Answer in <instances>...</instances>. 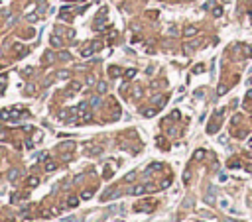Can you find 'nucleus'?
<instances>
[{
	"mask_svg": "<svg viewBox=\"0 0 252 222\" xmlns=\"http://www.w3.org/2000/svg\"><path fill=\"white\" fill-rule=\"evenodd\" d=\"M83 151H85V155L97 157V155H100V153H103V146H100V144H97V142H89V144H85V146H83Z\"/></svg>",
	"mask_w": 252,
	"mask_h": 222,
	"instance_id": "f257e3e1",
	"label": "nucleus"
},
{
	"mask_svg": "<svg viewBox=\"0 0 252 222\" xmlns=\"http://www.w3.org/2000/svg\"><path fill=\"white\" fill-rule=\"evenodd\" d=\"M154 208H156V203H150V198H146V203H138L136 206H134V210L136 212H152Z\"/></svg>",
	"mask_w": 252,
	"mask_h": 222,
	"instance_id": "f03ea898",
	"label": "nucleus"
},
{
	"mask_svg": "<svg viewBox=\"0 0 252 222\" xmlns=\"http://www.w3.org/2000/svg\"><path fill=\"white\" fill-rule=\"evenodd\" d=\"M120 191L118 189H114V187H109L106 191H103V195H100V201H110L112 197H118Z\"/></svg>",
	"mask_w": 252,
	"mask_h": 222,
	"instance_id": "7ed1b4c3",
	"label": "nucleus"
},
{
	"mask_svg": "<svg viewBox=\"0 0 252 222\" xmlns=\"http://www.w3.org/2000/svg\"><path fill=\"white\" fill-rule=\"evenodd\" d=\"M61 212V208H42L39 210V216L42 218H51V216H55V214H59Z\"/></svg>",
	"mask_w": 252,
	"mask_h": 222,
	"instance_id": "20e7f679",
	"label": "nucleus"
},
{
	"mask_svg": "<svg viewBox=\"0 0 252 222\" xmlns=\"http://www.w3.org/2000/svg\"><path fill=\"white\" fill-rule=\"evenodd\" d=\"M79 198H81V197H75V195H71V197H67V198H65V206H69V208H75V206H79Z\"/></svg>",
	"mask_w": 252,
	"mask_h": 222,
	"instance_id": "39448f33",
	"label": "nucleus"
},
{
	"mask_svg": "<svg viewBox=\"0 0 252 222\" xmlns=\"http://www.w3.org/2000/svg\"><path fill=\"white\" fill-rule=\"evenodd\" d=\"M26 185H28L30 189H36L39 185V177H36V175H30L28 179H26Z\"/></svg>",
	"mask_w": 252,
	"mask_h": 222,
	"instance_id": "423d86ee",
	"label": "nucleus"
},
{
	"mask_svg": "<svg viewBox=\"0 0 252 222\" xmlns=\"http://www.w3.org/2000/svg\"><path fill=\"white\" fill-rule=\"evenodd\" d=\"M49 43H51L53 47H57V49H61V47H63V39L59 38L57 33H53V36H51V39H49Z\"/></svg>",
	"mask_w": 252,
	"mask_h": 222,
	"instance_id": "0eeeda50",
	"label": "nucleus"
},
{
	"mask_svg": "<svg viewBox=\"0 0 252 222\" xmlns=\"http://www.w3.org/2000/svg\"><path fill=\"white\" fill-rule=\"evenodd\" d=\"M43 169L48 171V173H51V171L57 169V163H55L53 159H49V157H48V159H45V163H43Z\"/></svg>",
	"mask_w": 252,
	"mask_h": 222,
	"instance_id": "6e6552de",
	"label": "nucleus"
},
{
	"mask_svg": "<svg viewBox=\"0 0 252 222\" xmlns=\"http://www.w3.org/2000/svg\"><path fill=\"white\" fill-rule=\"evenodd\" d=\"M12 51H14L16 55H26V53H28V49H26L22 43H14V45H12Z\"/></svg>",
	"mask_w": 252,
	"mask_h": 222,
	"instance_id": "1a4fd4ad",
	"label": "nucleus"
},
{
	"mask_svg": "<svg viewBox=\"0 0 252 222\" xmlns=\"http://www.w3.org/2000/svg\"><path fill=\"white\" fill-rule=\"evenodd\" d=\"M197 32H199V30H197L195 26H187V28L183 30V36H185V38H193V36H197Z\"/></svg>",
	"mask_w": 252,
	"mask_h": 222,
	"instance_id": "9d476101",
	"label": "nucleus"
},
{
	"mask_svg": "<svg viewBox=\"0 0 252 222\" xmlns=\"http://www.w3.org/2000/svg\"><path fill=\"white\" fill-rule=\"evenodd\" d=\"M81 89H83V85L79 83V81H71V83H69V89H67V90H69V92H79Z\"/></svg>",
	"mask_w": 252,
	"mask_h": 222,
	"instance_id": "9b49d317",
	"label": "nucleus"
},
{
	"mask_svg": "<svg viewBox=\"0 0 252 222\" xmlns=\"http://www.w3.org/2000/svg\"><path fill=\"white\" fill-rule=\"evenodd\" d=\"M130 193H132V195H136V197H140V195L148 193V191H146V185H136L134 189H130Z\"/></svg>",
	"mask_w": 252,
	"mask_h": 222,
	"instance_id": "f8f14e48",
	"label": "nucleus"
},
{
	"mask_svg": "<svg viewBox=\"0 0 252 222\" xmlns=\"http://www.w3.org/2000/svg\"><path fill=\"white\" fill-rule=\"evenodd\" d=\"M93 195H95V189H83L81 191V201H89V198H93Z\"/></svg>",
	"mask_w": 252,
	"mask_h": 222,
	"instance_id": "ddd939ff",
	"label": "nucleus"
},
{
	"mask_svg": "<svg viewBox=\"0 0 252 222\" xmlns=\"http://www.w3.org/2000/svg\"><path fill=\"white\" fill-rule=\"evenodd\" d=\"M106 90H109V85H106L105 81H100V83H97V92H99V95H105Z\"/></svg>",
	"mask_w": 252,
	"mask_h": 222,
	"instance_id": "4468645a",
	"label": "nucleus"
},
{
	"mask_svg": "<svg viewBox=\"0 0 252 222\" xmlns=\"http://www.w3.org/2000/svg\"><path fill=\"white\" fill-rule=\"evenodd\" d=\"M53 59H55L53 51H45V53H43V63H45V65H49V63H51Z\"/></svg>",
	"mask_w": 252,
	"mask_h": 222,
	"instance_id": "2eb2a0df",
	"label": "nucleus"
},
{
	"mask_svg": "<svg viewBox=\"0 0 252 222\" xmlns=\"http://www.w3.org/2000/svg\"><path fill=\"white\" fill-rule=\"evenodd\" d=\"M120 73H122V69H120V67H116V65L109 67V75H110V77H118Z\"/></svg>",
	"mask_w": 252,
	"mask_h": 222,
	"instance_id": "dca6fc26",
	"label": "nucleus"
},
{
	"mask_svg": "<svg viewBox=\"0 0 252 222\" xmlns=\"http://www.w3.org/2000/svg\"><path fill=\"white\" fill-rule=\"evenodd\" d=\"M73 147H75V144H73V142H63V144H59V147H57V149L65 151V149H73Z\"/></svg>",
	"mask_w": 252,
	"mask_h": 222,
	"instance_id": "f3484780",
	"label": "nucleus"
},
{
	"mask_svg": "<svg viewBox=\"0 0 252 222\" xmlns=\"http://www.w3.org/2000/svg\"><path fill=\"white\" fill-rule=\"evenodd\" d=\"M57 59H59V61H69V59H71V53L59 51V53H57Z\"/></svg>",
	"mask_w": 252,
	"mask_h": 222,
	"instance_id": "a211bd4d",
	"label": "nucleus"
},
{
	"mask_svg": "<svg viewBox=\"0 0 252 222\" xmlns=\"http://www.w3.org/2000/svg\"><path fill=\"white\" fill-rule=\"evenodd\" d=\"M93 53H95V47H93V45H89V47H85V49L81 51V55H83V57H91Z\"/></svg>",
	"mask_w": 252,
	"mask_h": 222,
	"instance_id": "6ab92c4d",
	"label": "nucleus"
},
{
	"mask_svg": "<svg viewBox=\"0 0 252 222\" xmlns=\"http://www.w3.org/2000/svg\"><path fill=\"white\" fill-rule=\"evenodd\" d=\"M203 157H205V149H197L195 153H193V159H195V161H201Z\"/></svg>",
	"mask_w": 252,
	"mask_h": 222,
	"instance_id": "aec40b11",
	"label": "nucleus"
},
{
	"mask_svg": "<svg viewBox=\"0 0 252 222\" xmlns=\"http://www.w3.org/2000/svg\"><path fill=\"white\" fill-rule=\"evenodd\" d=\"M134 75H136V69H126V71H124V79H126V81L132 79Z\"/></svg>",
	"mask_w": 252,
	"mask_h": 222,
	"instance_id": "412c9836",
	"label": "nucleus"
},
{
	"mask_svg": "<svg viewBox=\"0 0 252 222\" xmlns=\"http://www.w3.org/2000/svg\"><path fill=\"white\" fill-rule=\"evenodd\" d=\"M156 112H158V108H146V110H144V116L150 118V116H156Z\"/></svg>",
	"mask_w": 252,
	"mask_h": 222,
	"instance_id": "4be33fe9",
	"label": "nucleus"
},
{
	"mask_svg": "<svg viewBox=\"0 0 252 222\" xmlns=\"http://www.w3.org/2000/svg\"><path fill=\"white\" fill-rule=\"evenodd\" d=\"M189 181H191V171H189V169H185V173H183V183L189 185Z\"/></svg>",
	"mask_w": 252,
	"mask_h": 222,
	"instance_id": "5701e85b",
	"label": "nucleus"
},
{
	"mask_svg": "<svg viewBox=\"0 0 252 222\" xmlns=\"http://www.w3.org/2000/svg\"><path fill=\"white\" fill-rule=\"evenodd\" d=\"M213 14H215V18H221V16H223V8H221V6H217V8L213 10Z\"/></svg>",
	"mask_w": 252,
	"mask_h": 222,
	"instance_id": "b1692460",
	"label": "nucleus"
},
{
	"mask_svg": "<svg viewBox=\"0 0 252 222\" xmlns=\"http://www.w3.org/2000/svg\"><path fill=\"white\" fill-rule=\"evenodd\" d=\"M16 177H18V169H12V171L8 173V179H10V181H14Z\"/></svg>",
	"mask_w": 252,
	"mask_h": 222,
	"instance_id": "393cba45",
	"label": "nucleus"
},
{
	"mask_svg": "<svg viewBox=\"0 0 252 222\" xmlns=\"http://www.w3.org/2000/svg\"><path fill=\"white\" fill-rule=\"evenodd\" d=\"M224 92H227V85H219V89H217V95H224Z\"/></svg>",
	"mask_w": 252,
	"mask_h": 222,
	"instance_id": "a878e982",
	"label": "nucleus"
},
{
	"mask_svg": "<svg viewBox=\"0 0 252 222\" xmlns=\"http://www.w3.org/2000/svg\"><path fill=\"white\" fill-rule=\"evenodd\" d=\"M32 73H33V69H32V67H26L24 71H22V75H24V77H30Z\"/></svg>",
	"mask_w": 252,
	"mask_h": 222,
	"instance_id": "bb28decb",
	"label": "nucleus"
},
{
	"mask_svg": "<svg viewBox=\"0 0 252 222\" xmlns=\"http://www.w3.org/2000/svg\"><path fill=\"white\" fill-rule=\"evenodd\" d=\"M169 183H171V177H167V179L164 181L162 185H160V189H166V187H169Z\"/></svg>",
	"mask_w": 252,
	"mask_h": 222,
	"instance_id": "cd10ccee",
	"label": "nucleus"
},
{
	"mask_svg": "<svg viewBox=\"0 0 252 222\" xmlns=\"http://www.w3.org/2000/svg\"><path fill=\"white\" fill-rule=\"evenodd\" d=\"M57 77H59V79H67V77H69V71H59Z\"/></svg>",
	"mask_w": 252,
	"mask_h": 222,
	"instance_id": "c85d7f7f",
	"label": "nucleus"
},
{
	"mask_svg": "<svg viewBox=\"0 0 252 222\" xmlns=\"http://www.w3.org/2000/svg\"><path fill=\"white\" fill-rule=\"evenodd\" d=\"M148 169H154V171H158V169H162V163H152V165L148 167Z\"/></svg>",
	"mask_w": 252,
	"mask_h": 222,
	"instance_id": "c756f323",
	"label": "nucleus"
},
{
	"mask_svg": "<svg viewBox=\"0 0 252 222\" xmlns=\"http://www.w3.org/2000/svg\"><path fill=\"white\" fill-rule=\"evenodd\" d=\"M132 179H136V173H134V171H132V173H128L126 177H124V181H132Z\"/></svg>",
	"mask_w": 252,
	"mask_h": 222,
	"instance_id": "7c9ffc66",
	"label": "nucleus"
},
{
	"mask_svg": "<svg viewBox=\"0 0 252 222\" xmlns=\"http://www.w3.org/2000/svg\"><path fill=\"white\" fill-rule=\"evenodd\" d=\"M205 71V67L203 65H197V67H193V73H203Z\"/></svg>",
	"mask_w": 252,
	"mask_h": 222,
	"instance_id": "2f4dec72",
	"label": "nucleus"
},
{
	"mask_svg": "<svg viewBox=\"0 0 252 222\" xmlns=\"http://www.w3.org/2000/svg\"><path fill=\"white\" fill-rule=\"evenodd\" d=\"M91 104H93V106H95V108H97V106H99V104H100V98H99V96H95V98L91 100Z\"/></svg>",
	"mask_w": 252,
	"mask_h": 222,
	"instance_id": "473e14b6",
	"label": "nucleus"
},
{
	"mask_svg": "<svg viewBox=\"0 0 252 222\" xmlns=\"http://www.w3.org/2000/svg\"><path fill=\"white\" fill-rule=\"evenodd\" d=\"M146 191H148V193H154V191H158V187H154V185H146Z\"/></svg>",
	"mask_w": 252,
	"mask_h": 222,
	"instance_id": "72a5a7b5",
	"label": "nucleus"
},
{
	"mask_svg": "<svg viewBox=\"0 0 252 222\" xmlns=\"http://www.w3.org/2000/svg\"><path fill=\"white\" fill-rule=\"evenodd\" d=\"M18 197H20V193H12V197H10L12 201H10V203H18Z\"/></svg>",
	"mask_w": 252,
	"mask_h": 222,
	"instance_id": "f704fd0d",
	"label": "nucleus"
},
{
	"mask_svg": "<svg viewBox=\"0 0 252 222\" xmlns=\"http://www.w3.org/2000/svg\"><path fill=\"white\" fill-rule=\"evenodd\" d=\"M33 89H36L33 85H26V92H28V95H32V92H33Z\"/></svg>",
	"mask_w": 252,
	"mask_h": 222,
	"instance_id": "c9c22d12",
	"label": "nucleus"
},
{
	"mask_svg": "<svg viewBox=\"0 0 252 222\" xmlns=\"http://www.w3.org/2000/svg\"><path fill=\"white\" fill-rule=\"evenodd\" d=\"M110 177H112V169H106L105 171V179H110Z\"/></svg>",
	"mask_w": 252,
	"mask_h": 222,
	"instance_id": "e433bc0d",
	"label": "nucleus"
},
{
	"mask_svg": "<svg viewBox=\"0 0 252 222\" xmlns=\"http://www.w3.org/2000/svg\"><path fill=\"white\" fill-rule=\"evenodd\" d=\"M39 159H42V161L48 159V151H42V153H39Z\"/></svg>",
	"mask_w": 252,
	"mask_h": 222,
	"instance_id": "4c0bfd02",
	"label": "nucleus"
},
{
	"mask_svg": "<svg viewBox=\"0 0 252 222\" xmlns=\"http://www.w3.org/2000/svg\"><path fill=\"white\" fill-rule=\"evenodd\" d=\"M179 116H181V114L177 112V110H173V112H171V118H173V120H177V118H179Z\"/></svg>",
	"mask_w": 252,
	"mask_h": 222,
	"instance_id": "58836bf2",
	"label": "nucleus"
},
{
	"mask_svg": "<svg viewBox=\"0 0 252 222\" xmlns=\"http://www.w3.org/2000/svg\"><path fill=\"white\" fill-rule=\"evenodd\" d=\"M36 20H38V16H36V14H30L28 16V22H36Z\"/></svg>",
	"mask_w": 252,
	"mask_h": 222,
	"instance_id": "ea45409f",
	"label": "nucleus"
},
{
	"mask_svg": "<svg viewBox=\"0 0 252 222\" xmlns=\"http://www.w3.org/2000/svg\"><path fill=\"white\" fill-rule=\"evenodd\" d=\"M230 167H240V161H230Z\"/></svg>",
	"mask_w": 252,
	"mask_h": 222,
	"instance_id": "a19ab883",
	"label": "nucleus"
},
{
	"mask_svg": "<svg viewBox=\"0 0 252 222\" xmlns=\"http://www.w3.org/2000/svg\"><path fill=\"white\" fill-rule=\"evenodd\" d=\"M246 100H252V89H250V90H248V92H246Z\"/></svg>",
	"mask_w": 252,
	"mask_h": 222,
	"instance_id": "79ce46f5",
	"label": "nucleus"
},
{
	"mask_svg": "<svg viewBox=\"0 0 252 222\" xmlns=\"http://www.w3.org/2000/svg\"><path fill=\"white\" fill-rule=\"evenodd\" d=\"M246 57H252V45H250V49H246Z\"/></svg>",
	"mask_w": 252,
	"mask_h": 222,
	"instance_id": "37998d69",
	"label": "nucleus"
},
{
	"mask_svg": "<svg viewBox=\"0 0 252 222\" xmlns=\"http://www.w3.org/2000/svg\"><path fill=\"white\" fill-rule=\"evenodd\" d=\"M0 140H6V132H0Z\"/></svg>",
	"mask_w": 252,
	"mask_h": 222,
	"instance_id": "c03bdc74",
	"label": "nucleus"
},
{
	"mask_svg": "<svg viewBox=\"0 0 252 222\" xmlns=\"http://www.w3.org/2000/svg\"><path fill=\"white\" fill-rule=\"evenodd\" d=\"M248 147H250V149H252V138H250V140H248Z\"/></svg>",
	"mask_w": 252,
	"mask_h": 222,
	"instance_id": "a18cd8bd",
	"label": "nucleus"
},
{
	"mask_svg": "<svg viewBox=\"0 0 252 222\" xmlns=\"http://www.w3.org/2000/svg\"><path fill=\"white\" fill-rule=\"evenodd\" d=\"M224 222H236V220H224Z\"/></svg>",
	"mask_w": 252,
	"mask_h": 222,
	"instance_id": "49530a36",
	"label": "nucleus"
}]
</instances>
